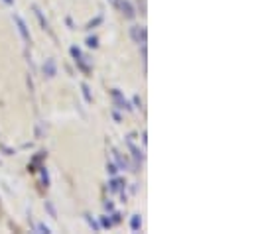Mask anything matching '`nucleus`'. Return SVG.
I'll return each instance as SVG.
<instances>
[{
  "instance_id": "f257e3e1",
  "label": "nucleus",
  "mask_w": 254,
  "mask_h": 234,
  "mask_svg": "<svg viewBox=\"0 0 254 234\" xmlns=\"http://www.w3.org/2000/svg\"><path fill=\"white\" fill-rule=\"evenodd\" d=\"M130 36H132L134 44H138V46H146L148 32H146L144 26H132V28H130Z\"/></svg>"
},
{
  "instance_id": "9b49d317",
  "label": "nucleus",
  "mask_w": 254,
  "mask_h": 234,
  "mask_svg": "<svg viewBox=\"0 0 254 234\" xmlns=\"http://www.w3.org/2000/svg\"><path fill=\"white\" fill-rule=\"evenodd\" d=\"M121 187H123V181H121V179H113V183H111V191L117 193V191H121Z\"/></svg>"
},
{
  "instance_id": "2eb2a0df",
  "label": "nucleus",
  "mask_w": 254,
  "mask_h": 234,
  "mask_svg": "<svg viewBox=\"0 0 254 234\" xmlns=\"http://www.w3.org/2000/svg\"><path fill=\"white\" fill-rule=\"evenodd\" d=\"M107 172H109L111 176H115L119 170H117V166H115V164H107Z\"/></svg>"
},
{
  "instance_id": "6e6552de",
  "label": "nucleus",
  "mask_w": 254,
  "mask_h": 234,
  "mask_svg": "<svg viewBox=\"0 0 254 234\" xmlns=\"http://www.w3.org/2000/svg\"><path fill=\"white\" fill-rule=\"evenodd\" d=\"M130 229H132L134 233H138V231L142 229V217H140V215H134V217L130 219Z\"/></svg>"
},
{
  "instance_id": "f3484780",
  "label": "nucleus",
  "mask_w": 254,
  "mask_h": 234,
  "mask_svg": "<svg viewBox=\"0 0 254 234\" xmlns=\"http://www.w3.org/2000/svg\"><path fill=\"white\" fill-rule=\"evenodd\" d=\"M103 227H113V221L107 219V217H103Z\"/></svg>"
},
{
  "instance_id": "1a4fd4ad",
  "label": "nucleus",
  "mask_w": 254,
  "mask_h": 234,
  "mask_svg": "<svg viewBox=\"0 0 254 234\" xmlns=\"http://www.w3.org/2000/svg\"><path fill=\"white\" fill-rule=\"evenodd\" d=\"M81 91H83V97H85V101H87V103H93V97H91V89H89V85H87V83H83V85H81Z\"/></svg>"
},
{
  "instance_id": "39448f33",
  "label": "nucleus",
  "mask_w": 254,
  "mask_h": 234,
  "mask_svg": "<svg viewBox=\"0 0 254 234\" xmlns=\"http://www.w3.org/2000/svg\"><path fill=\"white\" fill-rule=\"evenodd\" d=\"M71 56H73L75 63H77V65H79V67H81L83 71H89V65H87V63L83 61L85 58H83V54H81V52H79L77 48H71Z\"/></svg>"
},
{
  "instance_id": "a211bd4d",
  "label": "nucleus",
  "mask_w": 254,
  "mask_h": 234,
  "mask_svg": "<svg viewBox=\"0 0 254 234\" xmlns=\"http://www.w3.org/2000/svg\"><path fill=\"white\" fill-rule=\"evenodd\" d=\"M109 2H111L113 6H119V4H121V0H109Z\"/></svg>"
},
{
  "instance_id": "6ab92c4d",
  "label": "nucleus",
  "mask_w": 254,
  "mask_h": 234,
  "mask_svg": "<svg viewBox=\"0 0 254 234\" xmlns=\"http://www.w3.org/2000/svg\"><path fill=\"white\" fill-rule=\"evenodd\" d=\"M4 2H8V4H12V0H4Z\"/></svg>"
},
{
  "instance_id": "423d86ee",
  "label": "nucleus",
  "mask_w": 254,
  "mask_h": 234,
  "mask_svg": "<svg viewBox=\"0 0 254 234\" xmlns=\"http://www.w3.org/2000/svg\"><path fill=\"white\" fill-rule=\"evenodd\" d=\"M119 6L123 8V14H125L127 18H130V20H132V18L136 16V12H134V8H132V4H130L128 0H121V4H119Z\"/></svg>"
},
{
  "instance_id": "0eeeda50",
  "label": "nucleus",
  "mask_w": 254,
  "mask_h": 234,
  "mask_svg": "<svg viewBox=\"0 0 254 234\" xmlns=\"http://www.w3.org/2000/svg\"><path fill=\"white\" fill-rule=\"evenodd\" d=\"M34 12H36V16H38V20H40L42 28H44L46 32H52V30H50V24H48V20H46V18H44V14H42V10H40L38 6H34Z\"/></svg>"
},
{
  "instance_id": "9d476101",
  "label": "nucleus",
  "mask_w": 254,
  "mask_h": 234,
  "mask_svg": "<svg viewBox=\"0 0 254 234\" xmlns=\"http://www.w3.org/2000/svg\"><path fill=\"white\" fill-rule=\"evenodd\" d=\"M128 146H130V150H132V156H134V160H136V164L138 162H142V154H140V150L132 144V142H128Z\"/></svg>"
},
{
  "instance_id": "dca6fc26",
  "label": "nucleus",
  "mask_w": 254,
  "mask_h": 234,
  "mask_svg": "<svg viewBox=\"0 0 254 234\" xmlns=\"http://www.w3.org/2000/svg\"><path fill=\"white\" fill-rule=\"evenodd\" d=\"M87 221H89V225H91V227H93L95 231H99V229H101V227H99V225H97V223H95V221H93L91 217H87Z\"/></svg>"
},
{
  "instance_id": "f8f14e48",
  "label": "nucleus",
  "mask_w": 254,
  "mask_h": 234,
  "mask_svg": "<svg viewBox=\"0 0 254 234\" xmlns=\"http://www.w3.org/2000/svg\"><path fill=\"white\" fill-rule=\"evenodd\" d=\"M115 158H117V162H119V168H123V170H125V168H127V160H125L119 152H115Z\"/></svg>"
},
{
  "instance_id": "20e7f679",
  "label": "nucleus",
  "mask_w": 254,
  "mask_h": 234,
  "mask_svg": "<svg viewBox=\"0 0 254 234\" xmlns=\"http://www.w3.org/2000/svg\"><path fill=\"white\" fill-rule=\"evenodd\" d=\"M113 101H115V105H117V109H127V111H130L132 107L128 105V101L123 97V93L119 91V89H113Z\"/></svg>"
},
{
  "instance_id": "ddd939ff",
  "label": "nucleus",
  "mask_w": 254,
  "mask_h": 234,
  "mask_svg": "<svg viewBox=\"0 0 254 234\" xmlns=\"http://www.w3.org/2000/svg\"><path fill=\"white\" fill-rule=\"evenodd\" d=\"M36 231H38V233H52V229H50V227H46V225H44V223H38V225H36Z\"/></svg>"
},
{
  "instance_id": "4468645a",
  "label": "nucleus",
  "mask_w": 254,
  "mask_h": 234,
  "mask_svg": "<svg viewBox=\"0 0 254 234\" xmlns=\"http://www.w3.org/2000/svg\"><path fill=\"white\" fill-rule=\"evenodd\" d=\"M87 46H89V48H97V46H99V40H97V36H91V38H87Z\"/></svg>"
},
{
  "instance_id": "f03ea898",
  "label": "nucleus",
  "mask_w": 254,
  "mask_h": 234,
  "mask_svg": "<svg viewBox=\"0 0 254 234\" xmlns=\"http://www.w3.org/2000/svg\"><path fill=\"white\" fill-rule=\"evenodd\" d=\"M14 18V24L18 26V32H20V36H22V40H24V44H30V30H28V26H26V22L18 16V14H14L12 16Z\"/></svg>"
},
{
  "instance_id": "7ed1b4c3",
  "label": "nucleus",
  "mask_w": 254,
  "mask_h": 234,
  "mask_svg": "<svg viewBox=\"0 0 254 234\" xmlns=\"http://www.w3.org/2000/svg\"><path fill=\"white\" fill-rule=\"evenodd\" d=\"M44 75H46L48 79H54V77L58 75V63H56L54 58L46 59V63H44Z\"/></svg>"
}]
</instances>
